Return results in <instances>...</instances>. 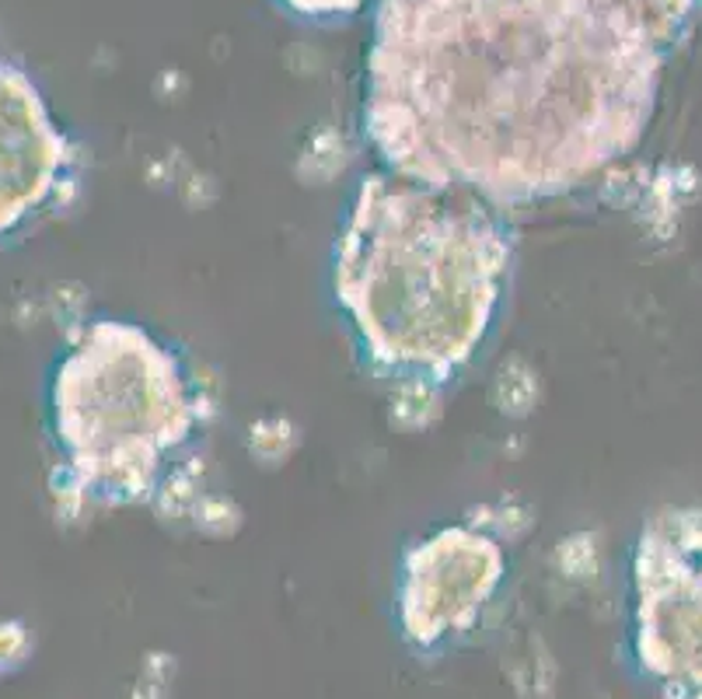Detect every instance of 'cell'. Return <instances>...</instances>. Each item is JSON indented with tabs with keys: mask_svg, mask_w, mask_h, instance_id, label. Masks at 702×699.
Segmentation results:
<instances>
[{
	"mask_svg": "<svg viewBox=\"0 0 702 699\" xmlns=\"http://www.w3.org/2000/svg\"><path fill=\"white\" fill-rule=\"evenodd\" d=\"M660 67L622 0H382L364 123L392 176L548 200L639 144Z\"/></svg>",
	"mask_w": 702,
	"mask_h": 699,
	"instance_id": "1",
	"label": "cell"
},
{
	"mask_svg": "<svg viewBox=\"0 0 702 699\" xmlns=\"http://www.w3.org/2000/svg\"><path fill=\"white\" fill-rule=\"evenodd\" d=\"M510 235L483 200L364 176L336 241V297L385 371L451 377L497 318Z\"/></svg>",
	"mask_w": 702,
	"mask_h": 699,
	"instance_id": "2",
	"label": "cell"
},
{
	"mask_svg": "<svg viewBox=\"0 0 702 699\" xmlns=\"http://www.w3.org/2000/svg\"><path fill=\"white\" fill-rule=\"evenodd\" d=\"M49 417L81 494L137 504L196 438L200 392L182 357L155 332L99 318L56 364Z\"/></svg>",
	"mask_w": 702,
	"mask_h": 699,
	"instance_id": "3",
	"label": "cell"
},
{
	"mask_svg": "<svg viewBox=\"0 0 702 699\" xmlns=\"http://www.w3.org/2000/svg\"><path fill=\"white\" fill-rule=\"evenodd\" d=\"M633 588L643 668L678 699H702V507H668L643 525Z\"/></svg>",
	"mask_w": 702,
	"mask_h": 699,
	"instance_id": "4",
	"label": "cell"
},
{
	"mask_svg": "<svg viewBox=\"0 0 702 699\" xmlns=\"http://www.w3.org/2000/svg\"><path fill=\"white\" fill-rule=\"evenodd\" d=\"M503 577V550L476 528H444L403 566V627L420 647L472 627Z\"/></svg>",
	"mask_w": 702,
	"mask_h": 699,
	"instance_id": "5",
	"label": "cell"
},
{
	"mask_svg": "<svg viewBox=\"0 0 702 699\" xmlns=\"http://www.w3.org/2000/svg\"><path fill=\"white\" fill-rule=\"evenodd\" d=\"M73 172L70 140L22 70L0 56V241L60 200Z\"/></svg>",
	"mask_w": 702,
	"mask_h": 699,
	"instance_id": "6",
	"label": "cell"
},
{
	"mask_svg": "<svg viewBox=\"0 0 702 699\" xmlns=\"http://www.w3.org/2000/svg\"><path fill=\"white\" fill-rule=\"evenodd\" d=\"M622 4L647 25V32L660 46H671L678 40L681 25L692 18L699 0H622Z\"/></svg>",
	"mask_w": 702,
	"mask_h": 699,
	"instance_id": "7",
	"label": "cell"
},
{
	"mask_svg": "<svg viewBox=\"0 0 702 699\" xmlns=\"http://www.w3.org/2000/svg\"><path fill=\"white\" fill-rule=\"evenodd\" d=\"M283 4L308 18H336V14H353L364 0H283Z\"/></svg>",
	"mask_w": 702,
	"mask_h": 699,
	"instance_id": "8",
	"label": "cell"
},
{
	"mask_svg": "<svg viewBox=\"0 0 702 699\" xmlns=\"http://www.w3.org/2000/svg\"><path fill=\"white\" fill-rule=\"evenodd\" d=\"M14 636H22L18 633V627H0V665H8V657L22 647V644H14V647H8V640H14Z\"/></svg>",
	"mask_w": 702,
	"mask_h": 699,
	"instance_id": "9",
	"label": "cell"
}]
</instances>
